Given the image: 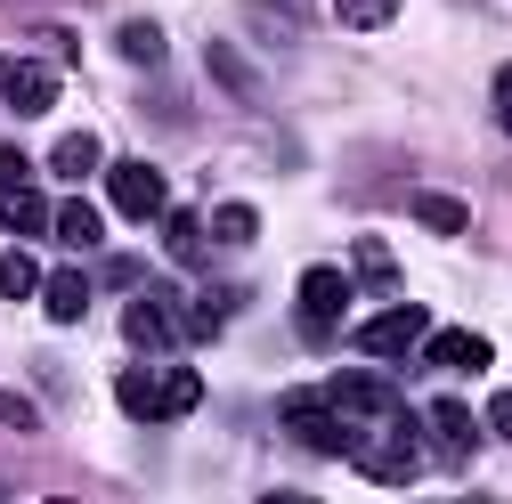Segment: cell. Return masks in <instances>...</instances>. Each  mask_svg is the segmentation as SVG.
<instances>
[{
    "label": "cell",
    "instance_id": "obj_28",
    "mask_svg": "<svg viewBox=\"0 0 512 504\" xmlns=\"http://www.w3.org/2000/svg\"><path fill=\"white\" fill-rule=\"evenodd\" d=\"M488 431H496V439H512V391H496V399H488Z\"/></svg>",
    "mask_w": 512,
    "mask_h": 504
},
{
    "label": "cell",
    "instance_id": "obj_7",
    "mask_svg": "<svg viewBox=\"0 0 512 504\" xmlns=\"http://www.w3.org/2000/svg\"><path fill=\"white\" fill-rule=\"evenodd\" d=\"M0 106L9 114H49L57 106V74L33 57H0Z\"/></svg>",
    "mask_w": 512,
    "mask_h": 504
},
{
    "label": "cell",
    "instance_id": "obj_19",
    "mask_svg": "<svg viewBox=\"0 0 512 504\" xmlns=\"http://www.w3.org/2000/svg\"><path fill=\"white\" fill-rule=\"evenodd\" d=\"M204 407V374L196 366H163V423L171 415H196Z\"/></svg>",
    "mask_w": 512,
    "mask_h": 504
},
{
    "label": "cell",
    "instance_id": "obj_26",
    "mask_svg": "<svg viewBox=\"0 0 512 504\" xmlns=\"http://www.w3.org/2000/svg\"><path fill=\"white\" fill-rule=\"evenodd\" d=\"M0 423H9V431H41V407L25 391H0Z\"/></svg>",
    "mask_w": 512,
    "mask_h": 504
},
{
    "label": "cell",
    "instance_id": "obj_11",
    "mask_svg": "<svg viewBox=\"0 0 512 504\" xmlns=\"http://www.w3.org/2000/svg\"><path fill=\"white\" fill-rule=\"evenodd\" d=\"M114 399H122V415H131V423H163V374L122 366V374H114Z\"/></svg>",
    "mask_w": 512,
    "mask_h": 504
},
{
    "label": "cell",
    "instance_id": "obj_9",
    "mask_svg": "<svg viewBox=\"0 0 512 504\" xmlns=\"http://www.w3.org/2000/svg\"><path fill=\"white\" fill-rule=\"evenodd\" d=\"M122 342L155 358V350H171V342H179V318H171L163 301H131V309H122Z\"/></svg>",
    "mask_w": 512,
    "mask_h": 504
},
{
    "label": "cell",
    "instance_id": "obj_25",
    "mask_svg": "<svg viewBox=\"0 0 512 504\" xmlns=\"http://www.w3.org/2000/svg\"><path fill=\"white\" fill-rule=\"evenodd\" d=\"M212 74H220V82H228L236 98H252V90H261V82H252V66H244V57H236L228 41H212Z\"/></svg>",
    "mask_w": 512,
    "mask_h": 504
},
{
    "label": "cell",
    "instance_id": "obj_5",
    "mask_svg": "<svg viewBox=\"0 0 512 504\" xmlns=\"http://www.w3.org/2000/svg\"><path fill=\"white\" fill-rule=\"evenodd\" d=\"M350 293H358V277H342V269H301V326H309V342H326L342 326Z\"/></svg>",
    "mask_w": 512,
    "mask_h": 504
},
{
    "label": "cell",
    "instance_id": "obj_29",
    "mask_svg": "<svg viewBox=\"0 0 512 504\" xmlns=\"http://www.w3.org/2000/svg\"><path fill=\"white\" fill-rule=\"evenodd\" d=\"M496 122H504V131H512V66L496 74Z\"/></svg>",
    "mask_w": 512,
    "mask_h": 504
},
{
    "label": "cell",
    "instance_id": "obj_2",
    "mask_svg": "<svg viewBox=\"0 0 512 504\" xmlns=\"http://www.w3.org/2000/svg\"><path fill=\"white\" fill-rule=\"evenodd\" d=\"M277 415H285V431L301 439L309 456H350V431H358V423H350L326 391H285V407H277Z\"/></svg>",
    "mask_w": 512,
    "mask_h": 504
},
{
    "label": "cell",
    "instance_id": "obj_21",
    "mask_svg": "<svg viewBox=\"0 0 512 504\" xmlns=\"http://www.w3.org/2000/svg\"><path fill=\"white\" fill-rule=\"evenodd\" d=\"M228 309H236V293H204V301H187V342H212V334L228 326Z\"/></svg>",
    "mask_w": 512,
    "mask_h": 504
},
{
    "label": "cell",
    "instance_id": "obj_22",
    "mask_svg": "<svg viewBox=\"0 0 512 504\" xmlns=\"http://www.w3.org/2000/svg\"><path fill=\"white\" fill-rule=\"evenodd\" d=\"M334 17H342L350 33H382V25L399 17V0H334Z\"/></svg>",
    "mask_w": 512,
    "mask_h": 504
},
{
    "label": "cell",
    "instance_id": "obj_8",
    "mask_svg": "<svg viewBox=\"0 0 512 504\" xmlns=\"http://www.w3.org/2000/svg\"><path fill=\"white\" fill-rule=\"evenodd\" d=\"M423 358H431V366H447V374H488L496 342H488V334H472V326H439V334H423Z\"/></svg>",
    "mask_w": 512,
    "mask_h": 504
},
{
    "label": "cell",
    "instance_id": "obj_13",
    "mask_svg": "<svg viewBox=\"0 0 512 504\" xmlns=\"http://www.w3.org/2000/svg\"><path fill=\"white\" fill-rule=\"evenodd\" d=\"M163 252L179 269H196L204 252H212V220H196V212H163Z\"/></svg>",
    "mask_w": 512,
    "mask_h": 504
},
{
    "label": "cell",
    "instance_id": "obj_3",
    "mask_svg": "<svg viewBox=\"0 0 512 504\" xmlns=\"http://www.w3.org/2000/svg\"><path fill=\"white\" fill-rule=\"evenodd\" d=\"M106 204L122 220H163L171 212V187H163L155 163H106Z\"/></svg>",
    "mask_w": 512,
    "mask_h": 504
},
{
    "label": "cell",
    "instance_id": "obj_20",
    "mask_svg": "<svg viewBox=\"0 0 512 504\" xmlns=\"http://www.w3.org/2000/svg\"><path fill=\"white\" fill-rule=\"evenodd\" d=\"M41 277H49V269H33V252H17V244L0 252V301H33Z\"/></svg>",
    "mask_w": 512,
    "mask_h": 504
},
{
    "label": "cell",
    "instance_id": "obj_17",
    "mask_svg": "<svg viewBox=\"0 0 512 504\" xmlns=\"http://www.w3.org/2000/svg\"><path fill=\"white\" fill-rule=\"evenodd\" d=\"M407 212H415V220H423L431 236H464V228H472V212H464L456 196H439V187H423V196H415Z\"/></svg>",
    "mask_w": 512,
    "mask_h": 504
},
{
    "label": "cell",
    "instance_id": "obj_18",
    "mask_svg": "<svg viewBox=\"0 0 512 504\" xmlns=\"http://www.w3.org/2000/svg\"><path fill=\"white\" fill-rule=\"evenodd\" d=\"M49 171L82 187V179L98 171V139H90V131H66V139H57V147H49Z\"/></svg>",
    "mask_w": 512,
    "mask_h": 504
},
{
    "label": "cell",
    "instance_id": "obj_6",
    "mask_svg": "<svg viewBox=\"0 0 512 504\" xmlns=\"http://www.w3.org/2000/svg\"><path fill=\"white\" fill-rule=\"evenodd\" d=\"M326 399L350 415V423H374V415H391L399 407V391H391V374H374V366H342L334 383H326Z\"/></svg>",
    "mask_w": 512,
    "mask_h": 504
},
{
    "label": "cell",
    "instance_id": "obj_12",
    "mask_svg": "<svg viewBox=\"0 0 512 504\" xmlns=\"http://www.w3.org/2000/svg\"><path fill=\"white\" fill-rule=\"evenodd\" d=\"M0 228H9L17 244H25V236H49V228H57V204H41L33 187H9V196H0Z\"/></svg>",
    "mask_w": 512,
    "mask_h": 504
},
{
    "label": "cell",
    "instance_id": "obj_24",
    "mask_svg": "<svg viewBox=\"0 0 512 504\" xmlns=\"http://www.w3.org/2000/svg\"><path fill=\"white\" fill-rule=\"evenodd\" d=\"M114 41H122V57H131V66H163V25H139V17H131Z\"/></svg>",
    "mask_w": 512,
    "mask_h": 504
},
{
    "label": "cell",
    "instance_id": "obj_16",
    "mask_svg": "<svg viewBox=\"0 0 512 504\" xmlns=\"http://www.w3.org/2000/svg\"><path fill=\"white\" fill-rule=\"evenodd\" d=\"M57 236H66L74 252H98V244H106V212L82 204V196H66V204H57Z\"/></svg>",
    "mask_w": 512,
    "mask_h": 504
},
{
    "label": "cell",
    "instance_id": "obj_1",
    "mask_svg": "<svg viewBox=\"0 0 512 504\" xmlns=\"http://www.w3.org/2000/svg\"><path fill=\"white\" fill-rule=\"evenodd\" d=\"M350 464H358L374 488H407V480L423 472V439H415L407 399H399L391 415H374V423H358V431H350Z\"/></svg>",
    "mask_w": 512,
    "mask_h": 504
},
{
    "label": "cell",
    "instance_id": "obj_15",
    "mask_svg": "<svg viewBox=\"0 0 512 504\" xmlns=\"http://www.w3.org/2000/svg\"><path fill=\"white\" fill-rule=\"evenodd\" d=\"M41 309H49L57 326H74L82 309H90V277H82V269H57V277H41Z\"/></svg>",
    "mask_w": 512,
    "mask_h": 504
},
{
    "label": "cell",
    "instance_id": "obj_4",
    "mask_svg": "<svg viewBox=\"0 0 512 504\" xmlns=\"http://www.w3.org/2000/svg\"><path fill=\"white\" fill-rule=\"evenodd\" d=\"M423 334H431L423 301H399V309H382V318H366V326H358V350H366L374 366H399V358H407Z\"/></svg>",
    "mask_w": 512,
    "mask_h": 504
},
{
    "label": "cell",
    "instance_id": "obj_23",
    "mask_svg": "<svg viewBox=\"0 0 512 504\" xmlns=\"http://www.w3.org/2000/svg\"><path fill=\"white\" fill-rule=\"evenodd\" d=\"M204 220H212V244H252V236H261L252 204H220V212H204Z\"/></svg>",
    "mask_w": 512,
    "mask_h": 504
},
{
    "label": "cell",
    "instance_id": "obj_27",
    "mask_svg": "<svg viewBox=\"0 0 512 504\" xmlns=\"http://www.w3.org/2000/svg\"><path fill=\"white\" fill-rule=\"evenodd\" d=\"M25 179H33V155H25V147H0V196L25 187Z\"/></svg>",
    "mask_w": 512,
    "mask_h": 504
},
{
    "label": "cell",
    "instance_id": "obj_10",
    "mask_svg": "<svg viewBox=\"0 0 512 504\" xmlns=\"http://www.w3.org/2000/svg\"><path fill=\"white\" fill-rule=\"evenodd\" d=\"M423 415H431V431H439V448H447V456H456V464H464V456L480 448V415H472L464 399H431Z\"/></svg>",
    "mask_w": 512,
    "mask_h": 504
},
{
    "label": "cell",
    "instance_id": "obj_14",
    "mask_svg": "<svg viewBox=\"0 0 512 504\" xmlns=\"http://www.w3.org/2000/svg\"><path fill=\"white\" fill-rule=\"evenodd\" d=\"M350 277H358L366 293H391V285H399V261H391V244H382V236H358V244H350Z\"/></svg>",
    "mask_w": 512,
    "mask_h": 504
}]
</instances>
